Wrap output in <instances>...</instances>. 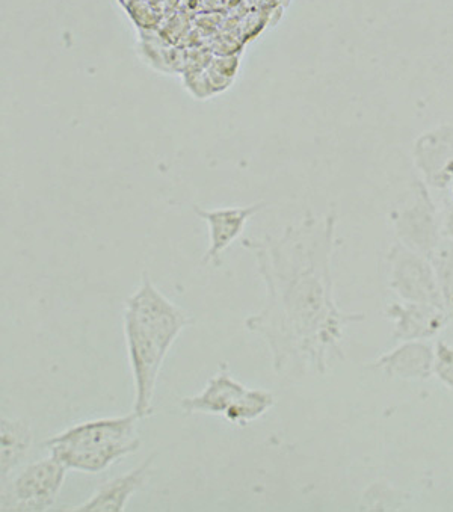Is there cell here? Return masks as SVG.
<instances>
[{
  "instance_id": "obj_1",
  "label": "cell",
  "mask_w": 453,
  "mask_h": 512,
  "mask_svg": "<svg viewBox=\"0 0 453 512\" xmlns=\"http://www.w3.org/2000/svg\"><path fill=\"white\" fill-rule=\"evenodd\" d=\"M336 224L334 212H307L280 236L242 241L266 286L265 306L245 327L268 343L278 375L325 374L331 357L343 358L346 325L364 321L360 313H343L334 300Z\"/></svg>"
},
{
  "instance_id": "obj_2",
  "label": "cell",
  "mask_w": 453,
  "mask_h": 512,
  "mask_svg": "<svg viewBox=\"0 0 453 512\" xmlns=\"http://www.w3.org/2000/svg\"><path fill=\"white\" fill-rule=\"evenodd\" d=\"M194 322L188 312L168 300L147 272L124 304L123 330L135 386L133 411L139 419L153 413V396L162 364L179 334Z\"/></svg>"
},
{
  "instance_id": "obj_3",
  "label": "cell",
  "mask_w": 453,
  "mask_h": 512,
  "mask_svg": "<svg viewBox=\"0 0 453 512\" xmlns=\"http://www.w3.org/2000/svg\"><path fill=\"white\" fill-rule=\"evenodd\" d=\"M139 420L135 411L127 416L88 420L53 435L43 446L67 469L94 475L138 451Z\"/></svg>"
},
{
  "instance_id": "obj_4",
  "label": "cell",
  "mask_w": 453,
  "mask_h": 512,
  "mask_svg": "<svg viewBox=\"0 0 453 512\" xmlns=\"http://www.w3.org/2000/svg\"><path fill=\"white\" fill-rule=\"evenodd\" d=\"M393 229L405 247L429 259L443 238L440 207L429 194L425 182H416L401 204L392 210Z\"/></svg>"
},
{
  "instance_id": "obj_5",
  "label": "cell",
  "mask_w": 453,
  "mask_h": 512,
  "mask_svg": "<svg viewBox=\"0 0 453 512\" xmlns=\"http://www.w3.org/2000/svg\"><path fill=\"white\" fill-rule=\"evenodd\" d=\"M67 467L50 455L22 470L2 488V511L43 512L52 508L61 493Z\"/></svg>"
},
{
  "instance_id": "obj_6",
  "label": "cell",
  "mask_w": 453,
  "mask_h": 512,
  "mask_svg": "<svg viewBox=\"0 0 453 512\" xmlns=\"http://www.w3.org/2000/svg\"><path fill=\"white\" fill-rule=\"evenodd\" d=\"M387 260L390 287L402 300L447 309L437 274L425 256L398 241L390 248Z\"/></svg>"
},
{
  "instance_id": "obj_7",
  "label": "cell",
  "mask_w": 453,
  "mask_h": 512,
  "mask_svg": "<svg viewBox=\"0 0 453 512\" xmlns=\"http://www.w3.org/2000/svg\"><path fill=\"white\" fill-rule=\"evenodd\" d=\"M413 159L428 188L449 191L453 185V124L423 132L414 142Z\"/></svg>"
},
{
  "instance_id": "obj_8",
  "label": "cell",
  "mask_w": 453,
  "mask_h": 512,
  "mask_svg": "<svg viewBox=\"0 0 453 512\" xmlns=\"http://www.w3.org/2000/svg\"><path fill=\"white\" fill-rule=\"evenodd\" d=\"M266 203L250 204L242 207H222V209H203L192 206L195 215L203 219L209 226L210 247L203 257V263H213L218 266L221 254L224 253L244 232L248 221L260 210L265 209Z\"/></svg>"
},
{
  "instance_id": "obj_9",
  "label": "cell",
  "mask_w": 453,
  "mask_h": 512,
  "mask_svg": "<svg viewBox=\"0 0 453 512\" xmlns=\"http://www.w3.org/2000/svg\"><path fill=\"white\" fill-rule=\"evenodd\" d=\"M156 454H151L144 463L136 469L130 470L127 475L111 479L97 488L96 493L82 505L70 508V511L78 512H120L126 509L127 503L133 494L138 493L144 487L145 481L151 473V467L155 463Z\"/></svg>"
},
{
  "instance_id": "obj_10",
  "label": "cell",
  "mask_w": 453,
  "mask_h": 512,
  "mask_svg": "<svg viewBox=\"0 0 453 512\" xmlns=\"http://www.w3.org/2000/svg\"><path fill=\"white\" fill-rule=\"evenodd\" d=\"M248 387L239 383L230 374L229 366L222 364L218 374L204 387L203 392L188 396L180 401L185 414H212L225 416V413L245 395Z\"/></svg>"
},
{
  "instance_id": "obj_11",
  "label": "cell",
  "mask_w": 453,
  "mask_h": 512,
  "mask_svg": "<svg viewBox=\"0 0 453 512\" xmlns=\"http://www.w3.org/2000/svg\"><path fill=\"white\" fill-rule=\"evenodd\" d=\"M452 313L431 304L407 303L393 304L389 309V318L395 321L396 340H419L432 337L443 330Z\"/></svg>"
},
{
  "instance_id": "obj_12",
  "label": "cell",
  "mask_w": 453,
  "mask_h": 512,
  "mask_svg": "<svg viewBox=\"0 0 453 512\" xmlns=\"http://www.w3.org/2000/svg\"><path fill=\"white\" fill-rule=\"evenodd\" d=\"M432 366H434L432 349L420 343H408L392 354L384 355L380 361H376V368L384 369L392 377L408 378V380H425L431 377Z\"/></svg>"
},
{
  "instance_id": "obj_13",
  "label": "cell",
  "mask_w": 453,
  "mask_h": 512,
  "mask_svg": "<svg viewBox=\"0 0 453 512\" xmlns=\"http://www.w3.org/2000/svg\"><path fill=\"white\" fill-rule=\"evenodd\" d=\"M34 432L31 423L23 419L2 417L0 422V472L2 479L10 475L14 467L25 460L32 446Z\"/></svg>"
},
{
  "instance_id": "obj_14",
  "label": "cell",
  "mask_w": 453,
  "mask_h": 512,
  "mask_svg": "<svg viewBox=\"0 0 453 512\" xmlns=\"http://www.w3.org/2000/svg\"><path fill=\"white\" fill-rule=\"evenodd\" d=\"M274 404L275 398L272 393L248 389L224 417L232 425L245 426L262 417Z\"/></svg>"
},
{
  "instance_id": "obj_15",
  "label": "cell",
  "mask_w": 453,
  "mask_h": 512,
  "mask_svg": "<svg viewBox=\"0 0 453 512\" xmlns=\"http://www.w3.org/2000/svg\"><path fill=\"white\" fill-rule=\"evenodd\" d=\"M428 260L437 274L447 309L453 315V241L443 235Z\"/></svg>"
},
{
  "instance_id": "obj_16",
  "label": "cell",
  "mask_w": 453,
  "mask_h": 512,
  "mask_svg": "<svg viewBox=\"0 0 453 512\" xmlns=\"http://www.w3.org/2000/svg\"><path fill=\"white\" fill-rule=\"evenodd\" d=\"M435 371L438 377L453 389V349L447 348L443 343L438 348Z\"/></svg>"
},
{
  "instance_id": "obj_17",
  "label": "cell",
  "mask_w": 453,
  "mask_h": 512,
  "mask_svg": "<svg viewBox=\"0 0 453 512\" xmlns=\"http://www.w3.org/2000/svg\"><path fill=\"white\" fill-rule=\"evenodd\" d=\"M440 219L443 235L453 241V203L446 197L441 198Z\"/></svg>"
}]
</instances>
